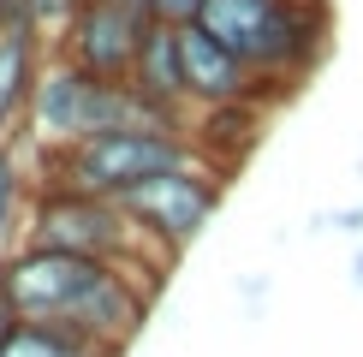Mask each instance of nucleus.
<instances>
[{
    "label": "nucleus",
    "instance_id": "obj_3",
    "mask_svg": "<svg viewBox=\"0 0 363 357\" xmlns=\"http://www.w3.org/2000/svg\"><path fill=\"white\" fill-rule=\"evenodd\" d=\"M196 161V149L185 131H108V137H89L78 149H60L48 155V185L54 191H89V197H125L138 191L143 178L167 173V167H185Z\"/></svg>",
    "mask_w": 363,
    "mask_h": 357
},
{
    "label": "nucleus",
    "instance_id": "obj_2",
    "mask_svg": "<svg viewBox=\"0 0 363 357\" xmlns=\"http://www.w3.org/2000/svg\"><path fill=\"white\" fill-rule=\"evenodd\" d=\"M196 24L215 30L262 84L304 78L315 66V54H322V42H328L322 0H203Z\"/></svg>",
    "mask_w": 363,
    "mask_h": 357
},
{
    "label": "nucleus",
    "instance_id": "obj_12",
    "mask_svg": "<svg viewBox=\"0 0 363 357\" xmlns=\"http://www.w3.org/2000/svg\"><path fill=\"white\" fill-rule=\"evenodd\" d=\"M18 161L6 155V143H0V244H6V232H12V220H18Z\"/></svg>",
    "mask_w": 363,
    "mask_h": 357
},
{
    "label": "nucleus",
    "instance_id": "obj_11",
    "mask_svg": "<svg viewBox=\"0 0 363 357\" xmlns=\"http://www.w3.org/2000/svg\"><path fill=\"white\" fill-rule=\"evenodd\" d=\"M0 357H108V351L89 346V339L72 334V327H54V322H18Z\"/></svg>",
    "mask_w": 363,
    "mask_h": 357
},
{
    "label": "nucleus",
    "instance_id": "obj_7",
    "mask_svg": "<svg viewBox=\"0 0 363 357\" xmlns=\"http://www.w3.org/2000/svg\"><path fill=\"white\" fill-rule=\"evenodd\" d=\"M149 6L138 0H84L66 24V42H60V60H72L89 78L108 84H131L138 72V54L149 42Z\"/></svg>",
    "mask_w": 363,
    "mask_h": 357
},
{
    "label": "nucleus",
    "instance_id": "obj_1",
    "mask_svg": "<svg viewBox=\"0 0 363 357\" xmlns=\"http://www.w3.org/2000/svg\"><path fill=\"white\" fill-rule=\"evenodd\" d=\"M24 131L48 149V155L78 149V143H89V137H108V131H185V137H191L185 119L161 113L143 89L89 78V72H78L72 60H60V66H48V72L36 78Z\"/></svg>",
    "mask_w": 363,
    "mask_h": 357
},
{
    "label": "nucleus",
    "instance_id": "obj_4",
    "mask_svg": "<svg viewBox=\"0 0 363 357\" xmlns=\"http://www.w3.org/2000/svg\"><path fill=\"white\" fill-rule=\"evenodd\" d=\"M30 244L42 250H72V256L96 262H143V250L155 238L131 227V215L113 197H89V191H42L30 208ZM161 250V244H155Z\"/></svg>",
    "mask_w": 363,
    "mask_h": 357
},
{
    "label": "nucleus",
    "instance_id": "obj_13",
    "mask_svg": "<svg viewBox=\"0 0 363 357\" xmlns=\"http://www.w3.org/2000/svg\"><path fill=\"white\" fill-rule=\"evenodd\" d=\"M149 6V18H161V24H191L196 12H203V0H143Z\"/></svg>",
    "mask_w": 363,
    "mask_h": 357
},
{
    "label": "nucleus",
    "instance_id": "obj_6",
    "mask_svg": "<svg viewBox=\"0 0 363 357\" xmlns=\"http://www.w3.org/2000/svg\"><path fill=\"white\" fill-rule=\"evenodd\" d=\"M108 268L113 262L24 244L18 256L6 262V304H12V316H18V322H54V327H66L72 310L108 280Z\"/></svg>",
    "mask_w": 363,
    "mask_h": 357
},
{
    "label": "nucleus",
    "instance_id": "obj_9",
    "mask_svg": "<svg viewBox=\"0 0 363 357\" xmlns=\"http://www.w3.org/2000/svg\"><path fill=\"white\" fill-rule=\"evenodd\" d=\"M36 24L30 18H12L0 24V143L30 119V96H36Z\"/></svg>",
    "mask_w": 363,
    "mask_h": 357
},
{
    "label": "nucleus",
    "instance_id": "obj_14",
    "mask_svg": "<svg viewBox=\"0 0 363 357\" xmlns=\"http://www.w3.org/2000/svg\"><path fill=\"white\" fill-rule=\"evenodd\" d=\"M12 327H18V316H12V304L0 298V351H6V339H12Z\"/></svg>",
    "mask_w": 363,
    "mask_h": 357
},
{
    "label": "nucleus",
    "instance_id": "obj_10",
    "mask_svg": "<svg viewBox=\"0 0 363 357\" xmlns=\"http://www.w3.org/2000/svg\"><path fill=\"white\" fill-rule=\"evenodd\" d=\"M131 89H143L161 113L185 119L191 125V96H185V72H179V24H149V42L138 54V72H131Z\"/></svg>",
    "mask_w": 363,
    "mask_h": 357
},
{
    "label": "nucleus",
    "instance_id": "obj_16",
    "mask_svg": "<svg viewBox=\"0 0 363 357\" xmlns=\"http://www.w3.org/2000/svg\"><path fill=\"white\" fill-rule=\"evenodd\" d=\"M6 262H12V256H0V298H6Z\"/></svg>",
    "mask_w": 363,
    "mask_h": 357
},
{
    "label": "nucleus",
    "instance_id": "obj_5",
    "mask_svg": "<svg viewBox=\"0 0 363 357\" xmlns=\"http://www.w3.org/2000/svg\"><path fill=\"white\" fill-rule=\"evenodd\" d=\"M119 208L131 215V227H138L143 238H155L167 256H179V250L215 220V208H220V173L203 167V161H185V167H167V173L143 178L138 191H125Z\"/></svg>",
    "mask_w": 363,
    "mask_h": 357
},
{
    "label": "nucleus",
    "instance_id": "obj_8",
    "mask_svg": "<svg viewBox=\"0 0 363 357\" xmlns=\"http://www.w3.org/2000/svg\"><path fill=\"white\" fill-rule=\"evenodd\" d=\"M179 72H185V96L191 108H226V101H250V96H268L262 78L238 60L215 30L203 24H179Z\"/></svg>",
    "mask_w": 363,
    "mask_h": 357
},
{
    "label": "nucleus",
    "instance_id": "obj_15",
    "mask_svg": "<svg viewBox=\"0 0 363 357\" xmlns=\"http://www.w3.org/2000/svg\"><path fill=\"white\" fill-rule=\"evenodd\" d=\"M12 18H30L24 0H0V24H12Z\"/></svg>",
    "mask_w": 363,
    "mask_h": 357
}]
</instances>
